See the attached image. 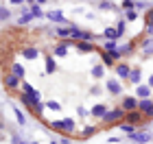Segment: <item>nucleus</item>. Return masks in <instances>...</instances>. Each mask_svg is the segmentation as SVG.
Returning <instances> with one entry per match:
<instances>
[{"label":"nucleus","instance_id":"obj_1","mask_svg":"<svg viewBox=\"0 0 153 144\" xmlns=\"http://www.w3.org/2000/svg\"><path fill=\"white\" fill-rule=\"evenodd\" d=\"M125 120V112H123V107H116V109H109V112L101 118L103 125H118V122H123Z\"/></svg>","mask_w":153,"mask_h":144},{"label":"nucleus","instance_id":"obj_2","mask_svg":"<svg viewBox=\"0 0 153 144\" xmlns=\"http://www.w3.org/2000/svg\"><path fill=\"white\" fill-rule=\"evenodd\" d=\"M53 131H61V133H72L74 131V120L72 118H64V120H53L48 122Z\"/></svg>","mask_w":153,"mask_h":144},{"label":"nucleus","instance_id":"obj_3","mask_svg":"<svg viewBox=\"0 0 153 144\" xmlns=\"http://www.w3.org/2000/svg\"><path fill=\"white\" fill-rule=\"evenodd\" d=\"M2 83H4V87H7V90L16 92V90H20V85H22V79H20V77H16L13 72H9V74H7V77L2 79Z\"/></svg>","mask_w":153,"mask_h":144},{"label":"nucleus","instance_id":"obj_4","mask_svg":"<svg viewBox=\"0 0 153 144\" xmlns=\"http://www.w3.org/2000/svg\"><path fill=\"white\" fill-rule=\"evenodd\" d=\"M138 112H140L147 120L153 118V100L147 98V100H138Z\"/></svg>","mask_w":153,"mask_h":144},{"label":"nucleus","instance_id":"obj_5","mask_svg":"<svg viewBox=\"0 0 153 144\" xmlns=\"http://www.w3.org/2000/svg\"><path fill=\"white\" fill-rule=\"evenodd\" d=\"M120 107H123V112H125V114L136 112V109H138V98H134V96H125L123 103H120Z\"/></svg>","mask_w":153,"mask_h":144},{"label":"nucleus","instance_id":"obj_6","mask_svg":"<svg viewBox=\"0 0 153 144\" xmlns=\"http://www.w3.org/2000/svg\"><path fill=\"white\" fill-rule=\"evenodd\" d=\"M144 120H147V118H144V116L140 114V112H138V109H136V112H129V114H125V122H129V125H140V122H144Z\"/></svg>","mask_w":153,"mask_h":144},{"label":"nucleus","instance_id":"obj_7","mask_svg":"<svg viewBox=\"0 0 153 144\" xmlns=\"http://www.w3.org/2000/svg\"><path fill=\"white\" fill-rule=\"evenodd\" d=\"M22 92L24 94H29L31 98H35V100H39L42 103V94H39V90H35L31 83H26V81H22Z\"/></svg>","mask_w":153,"mask_h":144},{"label":"nucleus","instance_id":"obj_8","mask_svg":"<svg viewBox=\"0 0 153 144\" xmlns=\"http://www.w3.org/2000/svg\"><path fill=\"white\" fill-rule=\"evenodd\" d=\"M20 103H24V105L29 107V109H33V112H35V109H37V107L42 105L39 100H35V98H31V96H29V94H24V92L20 94Z\"/></svg>","mask_w":153,"mask_h":144},{"label":"nucleus","instance_id":"obj_9","mask_svg":"<svg viewBox=\"0 0 153 144\" xmlns=\"http://www.w3.org/2000/svg\"><path fill=\"white\" fill-rule=\"evenodd\" d=\"M136 96H138V100H147V98H151V87H149V85H138Z\"/></svg>","mask_w":153,"mask_h":144},{"label":"nucleus","instance_id":"obj_10","mask_svg":"<svg viewBox=\"0 0 153 144\" xmlns=\"http://www.w3.org/2000/svg\"><path fill=\"white\" fill-rule=\"evenodd\" d=\"M116 74L120 79H129V74H131V68L127 66V64H118L116 66Z\"/></svg>","mask_w":153,"mask_h":144},{"label":"nucleus","instance_id":"obj_11","mask_svg":"<svg viewBox=\"0 0 153 144\" xmlns=\"http://www.w3.org/2000/svg\"><path fill=\"white\" fill-rule=\"evenodd\" d=\"M107 90L112 92V94H116V96H120V94H123L120 83H118V81H114V79H107Z\"/></svg>","mask_w":153,"mask_h":144},{"label":"nucleus","instance_id":"obj_12","mask_svg":"<svg viewBox=\"0 0 153 144\" xmlns=\"http://www.w3.org/2000/svg\"><path fill=\"white\" fill-rule=\"evenodd\" d=\"M70 33H72V26H57V29H55V35H57V37H64V39L70 37Z\"/></svg>","mask_w":153,"mask_h":144},{"label":"nucleus","instance_id":"obj_13","mask_svg":"<svg viewBox=\"0 0 153 144\" xmlns=\"http://www.w3.org/2000/svg\"><path fill=\"white\" fill-rule=\"evenodd\" d=\"M37 55H39L37 48H31V46L22 48V57H24V59H37Z\"/></svg>","mask_w":153,"mask_h":144},{"label":"nucleus","instance_id":"obj_14","mask_svg":"<svg viewBox=\"0 0 153 144\" xmlns=\"http://www.w3.org/2000/svg\"><path fill=\"white\" fill-rule=\"evenodd\" d=\"M109 112V109L105 107V105H94L92 109H90V114H92V116H96V118H103V116H105Z\"/></svg>","mask_w":153,"mask_h":144},{"label":"nucleus","instance_id":"obj_15","mask_svg":"<svg viewBox=\"0 0 153 144\" xmlns=\"http://www.w3.org/2000/svg\"><path fill=\"white\" fill-rule=\"evenodd\" d=\"M129 140H134V142H140V144H144V142H149L151 140V135L149 133H134V135H129Z\"/></svg>","mask_w":153,"mask_h":144},{"label":"nucleus","instance_id":"obj_16","mask_svg":"<svg viewBox=\"0 0 153 144\" xmlns=\"http://www.w3.org/2000/svg\"><path fill=\"white\" fill-rule=\"evenodd\" d=\"M118 129H120V131H125V133H127V135H134L136 133V127L134 125H129V122H118Z\"/></svg>","mask_w":153,"mask_h":144},{"label":"nucleus","instance_id":"obj_17","mask_svg":"<svg viewBox=\"0 0 153 144\" xmlns=\"http://www.w3.org/2000/svg\"><path fill=\"white\" fill-rule=\"evenodd\" d=\"M74 46L79 48L81 52H92L94 50V44H90V42H74Z\"/></svg>","mask_w":153,"mask_h":144},{"label":"nucleus","instance_id":"obj_18","mask_svg":"<svg viewBox=\"0 0 153 144\" xmlns=\"http://www.w3.org/2000/svg\"><path fill=\"white\" fill-rule=\"evenodd\" d=\"M118 50V44L114 42V39H105V44H103V52H114Z\"/></svg>","mask_w":153,"mask_h":144},{"label":"nucleus","instance_id":"obj_19","mask_svg":"<svg viewBox=\"0 0 153 144\" xmlns=\"http://www.w3.org/2000/svg\"><path fill=\"white\" fill-rule=\"evenodd\" d=\"M140 77H142L140 70H138V68H134V70H131V74H129V81H131L134 85H140Z\"/></svg>","mask_w":153,"mask_h":144},{"label":"nucleus","instance_id":"obj_20","mask_svg":"<svg viewBox=\"0 0 153 144\" xmlns=\"http://www.w3.org/2000/svg\"><path fill=\"white\" fill-rule=\"evenodd\" d=\"M92 77L94 79H103L105 77V66H94L92 68Z\"/></svg>","mask_w":153,"mask_h":144},{"label":"nucleus","instance_id":"obj_21","mask_svg":"<svg viewBox=\"0 0 153 144\" xmlns=\"http://www.w3.org/2000/svg\"><path fill=\"white\" fill-rule=\"evenodd\" d=\"M11 72L16 74V77L24 79V66H22V64H13V66H11Z\"/></svg>","mask_w":153,"mask_h":144},{"label":"nucleus","instance_id":"obj_22","mask_svg":"<svg viewBox=\"0 0 153 144\" xmlns=\"http://www.w3.org/2000/svg\"><path fill=\"white\" fill-rule=\"evenodd\" d=\"M29 9H31V16H33V18H42V16H44V11L39 9V2H33Z\"/></svg>","mask_w":153,"mask_h":144},{"label":"nucleus","instance_id":"obj_23","mask_svg":"<svg viewBox=\"0 0 153 144\" xmlns=\"http://www.w3.org/2000/svg\"><path fill=\"white\" fill-rule=\"evenodd\" d=\"M55 70H57V64H55L53 57H46V74H53Z\"/></svg>","mask_w":153,"mask_h":144},{"label":"nucleus","instance_id":"obj_24","mask_svg":"<svg viewBox=\"0 0 153 144\" xmlns=\"http://www.w3.org/2000/svg\"><path fill=\"white\" fill-rule=\"evenodd\" d=\"M48 18H51L53 22H66V20H64V13H61V11H48Z\"/></svg>","mask_w":153,"mask_h":144},{"label":"nucleus","instance_id":"obj_25","mask_svg":"<svg viewBox=\"0 0 153 144\" xmlns=\"http://www.w3.org/2000/svg\"><path fill=\"white\" fill-rule=\"evenodd\" d=\"M103 35H105V39H114V42H116L118 33H116V29H112V26H107V29L103 31Z\"/></svg>","mask_w":153,"mask_h":144},{"label":"nucleus","instance_id":"obj_26","mask_svg":"<svg viewBox=\"0 0 153 144\" xmlns=\"http://www.w3.org/2000/svg\"><path fill=\"white\" fill-rule=\"evenodd\" d=\"M142 46H144V55H153V39H151V37L144 39Z\"/></svg>","mask_w":153,"mask_h":144},{"label":"nucleus","instance_id":"obj_27","mask_svg":"<svg viewBox=\"0 0 153 144\" xmlns=\"http://www.w3.org/2000/svg\"><path fill=\"white\" fill-rule=\"evenodd\" d=\"M81 29L79 26H72V33H70V39H74V42H81Z\"/></svg>","mask_w":153,"mask_h":144},{"label":"nucleus","instance_id":"obj_28","mask_svg":"<svg viewBox=\"0 0 153 144\" xmlns=\"http://www.w3.org/2000/svg\"><path fill=\"white\" fill-rule=\"evenodd\" d=\"M22 11H24V13H22V18H20L18 22H20V24H26V22H31V20H33L31 11H26V9H22Z\"/></svg>","mask_w":153,"mask_h":144},{"label":"nucleus","instance_id":"obj_29","mask_svg":"<svg viewBox=\"0 0 153 144\" xmlns=\"http://www.w3.org/2000/svg\"><path fill=\"white\" fill-rule=\"evenodd\" d=\"M68 52V48L64 44H59V46H55V57H64V55Z\"/></svg>","mask_w":153,"mask_h":144},{"label":"nucleus","instance_id":"obj_30","mask_svg":"<svg viewBox=\"0 0 153 144\" xmlns=\"http://www.w3.org/2000/svg\"><path fill=\"white\" fill-rule=\"evenodd\" d=\"M94 133H96V127H92V125H90V127H85V129H83L81 138H90V135H94Z\"/></svg>","mask_w":153,"mask_h":144},{"label":"nucleus","instance_id":"obj_31","mask_svg":"<svg viewBox=\"0 0 153 144\" xmlns=\"http://www.w3.org/2000/svg\"><path fill=\"white\" fill-rule=\"evenodd\" d=\"M101 61H103V66H114V59L109 57V52H103V57H101Z\"/></svg>","mask_w":153,"mask_h":144},{"label":"nucleus","instance_id":"obj_32","mask_svg":"<svg viewBox=\"0 0 153 144\" xmlns=\"http://www.w3.org/2000/svg\"><path fill=\"white\" fill-rule=\"evenodd\" d=\"M46 107H48V109H53V112H59V109H61V105H59L57 100H48V103H46Z\"/></svg>","mask_w":153,"mask_h":144},{"label":"nucleus","instance_id":"obj_33","mask_svg":"<svg viewBox=\"0 0 153 144\" xmlns=\"http://www.w3.org/2000/svg\"><path fill=\"white\" fill-rule=\"evenodd\" d=\"M92 39H94V35L90 31H83L81 33V42H92Z\"/></svg>","mask_w":153,"mask_h":144},{"label":"nucleus","instance_id":"obj_34","mask_svg":"<svg viewBox=\"0 0 153 144\" xmlns=\"http://www.w3.org/2000/svg\"><path fill=\"white\" fill-rule=\"evenodd\" d=\"M16 118H18V122H20V125H24V122H26V116H24L22 112H20L18 107H16Z\"/></svg>","mask_w":153,"mask_h":144},{"label":"nucleus","instance_id":"obj_35","mask_svg":"<svg viewBox=\"0 0 153 144\" xmlns=\"http://www.w3.org/2000/svg\"><path fill=\"white\" fill-rule=\"evenodd\" d=\"M131 50H134V44H127V46H123V48H120V55H129Z\"/></svg>","mask_w":153,"mask_h":144},{"label":"nucleus","instance_id":"obj_36","mask_svg":"<svg viewBox=\"0 0 153 144\" xmlns=\"http://www.w3.org/2000/svg\"><path fill=\"white\" fill-rule=\"evenodd\" d=\"M9 18V9L7 7H0V20H7Z\"/></svg>","mask_w":153,"mask_h":144},{"label":"nucleus","instance_id":"obj_37","mask_svg":"<svg viewBox=\"0 0 153 144\" xmlns=\"http://www.w3.org/2000/svg\"><path fill=\"white\" fill-rule=\"evenodd\" d=\"M134 7H136V2H131V0H125L123 2V9H127V11H131Z\"/></svg>","mask_w":153,"mask_h":144},{"label":"nucleus","instance_id":"obj_38","mask_svg":"<svg viewBox=\"0 0 153 144\" xmlns=\"http://www.w3.org/2000/svg\"><path fill=\"white\" fill-rule=\"evenodd\" d=\"M116 33H118V37L125 33V22H118V24H116Z\"/></svg>","mask_w":153,"mask_h":144},{"label":"nucleus","instance_id":"obj_39","mask_svg":"<svg viewBox=\"0 0 153 144\" xmlns=\"http://www.w3.org/2000/svg\"><path fill=\"white\" fill-rule=\"evenodd\" d=\"M109 57H112L114 61H116V59H120V57H123V55H120V48H118V50H114V52H109Z\"/></svg>","mask_w":153,"mask_h":144},{"label":"nucleus","instance_id":"obj_40","mask_svg":"<svg viewBox=\"0 0 153 144\" xmlns=\"http://www.w3.org/2000/svg\"><path fill=\"white\" fill-rule=\"evenodd\" d=\"M147 26H153V9L147 13Z\"/></svg>","mask_w":153,"mask_h":144},{"label":"nucleus","instance_id":"obj_41","mask_svg":"<svg viewBox=\"0 0 153 144\" xmlns=\"http://www.w3.org/2000/svg\"><path fill=\"white\" fill-rule=\"evenodd\" d=\"M127 20L131 22V20H136V11H127Z\"/></svg>","mask_w":153,"mask_h":144},{"label":"nucleus","instance_id":"obj_42","mask_svg":"<svg viewBox=\"0 0 153 144\" xmlns=\"http://www.w3.org/2000/svg\"><path fill=\"white\" fill-rule=\"evenodd\" d=\"M13 142H16V144H29V142H22V140H18V138H13Z\"/></svg>","mask_w":153,"mask_h":144},{"label":"nucleus","instance_id":"obj_43","mask_svg":"<svg viewBox=\"0 0 153 144\" xmlns=\"http://www.w3.org/2000/svg\"><path fill=\"white\" fill-rule=\"evenodd\" d=\"M147 33H149V35H153V26H147Z\"/></svg>","mask_w":153,"mask_h":144},{"label":"nucleus","instance_id":"obj_44","mask_svg":"<svg viewBox=\"0 0 153 144\" xmlns=\"http://www.w3.org/2000/svg\"><path fill=\"white\" fill-rule=\"evenodd\" d=\"M149 87H153V77H149Z\"/></svg>","mask_w":153,"mask_h":144},{"label":"nucleus","instance_id":"obj_45","mask_svg":"<svg viewBox=\"0 0 153 144\" xmlns=\"http://www.w3.org/2000/svg\"><path fill=\"white\" fill-rule=\"evenodd\" d=\"M51 144H59V142H55V140H53V142H51Z\"/></svg>","mask_w":153,"mask_h":144}]
</instances>
